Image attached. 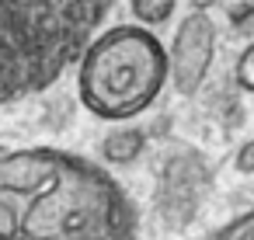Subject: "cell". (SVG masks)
Listing matches in <instances>:
<instances>
[{
	"instance_id": "ba28073f",
	"label": "cell",
	"mask_w": 254,
	"mask_h": 240,
	"mask_svg": "<svg viewBox=\"0 0 254 240\" xmlns=\"http://www.w3.org/2000/svg\"><path fill=\"white\" fill-rule=\"evenodd\" d=\"M202 240H254V209H251V212H240L237 219H230L226 226L212 230V233L202 237Z\"/></svg>"
},
{
	"instance_id": "5b68a950",
	"label": "cell",
	"mask_w": 254,
	"mask_h": 240,
	"mask_svg": "<svg viewBox=\"0 0 254 240\" xmlns=\"http://www.w3.org/2000/svg\"><path fill=\"white\" fill-rule=\"evenodd\" d=\"M209 188V167L198 153L191 150H178L167 157L164 164V178H160V191H157V209L160 219L174 230L188 226L198 212V202Z\"/></svg>"
},
{
	"instance_id": "7c38bea8",
	"label": "cell",
	"mask_w": 254,
	"mask_h": 240,
	"mask_svg": "<svg viewBox=\"0 0 254 240\" xmlns=\"http://www.w3.org/2000/svg\"><path fill=\"white\" fill-rule=\"evenodd\" d=\"M191 4H195V11H205V7H212V4H216V0H191Z\"/></svg>"
},
{
	"instance_id": "52a82bcc",
	"label": "cell",
	"mask_w": 254,
	"mask_h": 240,
	"mask_svg": "<svg viewBox=\"0 0 254 240\" xmlns=\"http://www.w3.org/2000/svg\"><path fill=\"white\" fill-rule=\"evenodd\" d=\"M129 11L143 28H157L171 21V14L178 11V0H129Z\"/></svg>"
},
{
	"instance_id": "6da1fadb",
	"label": "cell",
	"mask_w": 254,
	"mask_h": 240,
	"mask_svg": "<svg viewBox=\"0 0 254 240\" xmlns=\"http://www.w3.org/2000/svg\"><path fill=\"white\" fill-rule=\"evenodd\" d=\"M129 195L91 160L0 150V240H132Z\"/></svg>"
},
{
	"instance_id": "9c48e42d",
	"label": "cell",
	"mask_w": 254,
	"mask_h": 240,
	"mask_svg": "<svg viewBox=\"0 0 254 240\" xmlns=\"http://www.w3.org/2000/svg\"><path fill=\"white\" fill-rule=\"evenodd\" d=\"M226 21L237 35L244 39H254V0H244V4H233L226 11Z\"/></svg>"
},
{
	"instance_id": "3957f363",
	"label": "cell",
	"mask_w": 254,
	"mask_h": 240,
	"mask_svg": "<svg viewBox=\"0 0 254 240\" xmlns=\"http://www.w3.org/2000/svg\"><path fill=\"white\" fill-rule=\"evenodd\" d=\"M77 63L80 101L105 122H129L143 115L171 80L167 49L143 25H115L94 35Z\"/></svg>"
},
{
	"instance_id": "7a4b0ae2",
	"label": "cell",
	"mask_w": 254,
	"mask_h": 240,
	"mask_svg": "<svg viewBox=\"0 0 254 240\" xmlns=\"http://www.w3.org/2000/svg\"><path fill=\"white\" fill-rule=\"evenodd\" d=\"M115 0H0V105L53 87L94 42Z\"/></svg>"
},
{
	"instance_id": "8992f818",
	"label": "cell",
	"mask_w": 254,
	"mask_h": 240,
	"mask_svg": "<svg viewBox=\"0 0 254 240\" xmlns=\"http://www.w3.org/2000/svg\"><path fill=\"white\" fill-rule=\"evenodd\" d=\"M146 143H150V132L146 129H139V125H115V129H108L101 136L98 150H101V157L108 164L129 167V164H136L146 153Z\"/></svg>"
},
{
	"instance_id": "30bf717a",
	"label": "cell",
	"mask_w": 254,
	"mask_h": 240,
	"mask_svg": "<svg viewBox=\"0 0 254 240\" xmlns=\"http://www.w3.org/2000/svg\"><path fill=\"white\" fill-rule=\"evenodd\" d=\"M237 87H244L247 94H254V42L240 53V60H237Z\"/></svg>"
},
{
	"instance_id": "277c9868",
	"label": "cell",
	"mask_w": 254,
	"mask_h": 240,
	"mask_svg": "<svg viewBox=\"0 0 254 240\" xmlns=\"http://www.w3.org/2000/svg\"><path fill=\"white\" fill-rule=\"evenodd\" d=\"M212 56H216V28H212V18L205 11H191L178 25L174 42H171V53H167L171 87L181 98H195L202 91L205 77H209Z\"/></svg>"
},
{
	"instance_id": "8fae6325",
	"label": "cell",
	"mask_w": 254,
	"mask_h": 240,
	"mask_svg": "<svg viewBox=\"0 0 254 240\" xmlns=\"http://www.w3.org/2000/svg\"><path fill=\"white\" fill-rule=\"evenodd\" d=\"M233 164H237L240 174H254V139H247V143L237 150V160H233Z\"/></svg>"
}]
</instances>
